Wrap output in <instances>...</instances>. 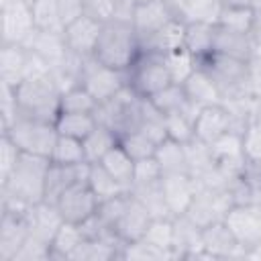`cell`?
Here are the masks:
<instances>
[{"instance_id": "obj_1", "label": "cell", "mask_w": 261, "mask_h": 261, "mask_svg": "<svg viewBox=\"0 0 261 261\" xmlns=\"http://www.w3.org/2000/svg\"><path fill=\"white\" fill-rule=\"evenodd\" d=\"M61 86L53 71H41L27 75L22 82L14 86L18 116L39 118L47 122H55L59 116L61 102Z\"/></svg>"}, {"instance_id": "obj_2", "label": "cell", "mask_w": 261, "mask_h": 261, "mask_svg": "<svg viewBox=\"0 0 261 261\" xmlns=\"http://www.w3.org/2000/svg\"><path fill=\"white\" fill-rule=\"evenodd\" d=\"M139 55H141V39L130 20L112 18L108 22H102V31L98 35L92 53L94 59H98L100 63L112 69L126 71L137 61Z\"/></svg>"}, {"instance_id": "obj_3", "label": "cell", "mask_w": 261, "mask_h": 261, "mask_svg": "<svg viewBox=\"0 0 261 261\" xmlns=\"http://www.w3.org/2000/svg\"><path fill=\"white\" fill-rule=\"evenodd\" d=\"M196 67L206 71L226 100H243L253 96L251 90V65L249 61L234 59L220 53H210L196 61Z\"/></svg>"}, {"instance_id": "obj_4", "label": "cell", "mask_w": 261, "mask_h": 261, "mask_svg": "<svg viewBox=\"0 0 261 261\" xmlns=\"http://www.w3.org/2000/svg\"><path fill=\"white\" fill-rule=\"evenodd\" d=\"M49 169V159L22 153L16 167L2 184V196L14 198L27 206H37L45 198V177Z\"/></svg>"}, {"instance_id": "obj_5", "label": "cell", "mask_w": 261, "mask_h": 261, "mask_svg": "<svg viewBox=\"0 0 261 261\" xmlns=\"http://www.w3.org/2000/svg\"><path fill=\"white\" fill-rule=\"evenodd\" d=\"M143 104H145V100L139 98L128 86H124L114 98L98 104V108L94 110V116H96L98 124H106L118 137H124V135L141 128Z\"/></svg>"}, {"instance_id": "obj_6", "label": "cell", "mask_w": 261, "mask_h": 261, "mask_svg": "<svg viewBox=\"0 0 261 261\" xmlns=\"http://www.w3.org/2000/svg\"><path fill=\"white\" fill-rule=\"evenodd\" d=\"M173 84L165 57L151 51H141L137 61L126 69V86L143 100H151Z\"/></svg>"}, {"instance_id": "obj_7", "label": "cell", "mask_w": 261, "mask_h": 261, "mask_svg": "<svg viewBox=\"0 0 261 261\" xmlns=\"http://www.w3.org/2000/svg\"><path fill=\"white\" fill-rule=\"evenodd\" d=\"M2 133H6L22 153H31L47 159L51 157V151L59 137L55 122L29 118V116H16V120Z\"/></svg>"}, {"instance_id": "obj_8", "label": "cell", "mask_w": 261, "mask_h": 261, "mask_svg": "<svg viewBox=\"0 0 261 261\" xmlns=\"http://www.w3.org/2000/svg\"><path fill=\"white\" fill-rule=\"evenodd\" d=\"M77 84L84 86L98 104L108 102L126 86V71L112 69L94 57H84Z\"/></svg>"}, {"instance_id": "obj_9", "label": "cell", "mask_w": 261, "mask_h": 261, "mask_svg": "<svg viewBox=\"0 0 261 261\" xmlns=\"http://www.w3.org/2000/svg\"><path fill=\"white\" fill-rule=\"evenodd\" d=\"M2 16V45L16 43L24 45L37 31L33 4L24 0H0Z\"/></svg>"}, {"instance_id": "obj_10", "label": "cell", "mask_w": 261, "mask_h": 261, "mask_svg": "<svg viewBox=\"0 0 261 261\" xmlns=\"http://www.w3.org/2000/svg\"><path fill=\"white\" fill-rule=\"evenodd\" d=\"M98 204H100V200L94 194V190L90 188L88 179H80L59 196L55 208H57L59 216L63 218V222L84 224L86 220H90L96 214Z\"/></svg>"}, {"instance_id": "obj_11", "label": "cell", "mask_w": 261, "mask_h": 261, "mask_svg": "<svg viewBox=\"0 0 261 261\" xmlns=\"http://www.w3.org/2000/svg\"><path fill=\"white\" fill-rule=\"evenodd\" d=\"M237 122H239V118L226 106V102L202 106L194 118V139L204 145H212L226 133L239 130Z\"/></svg>"}, {"instance_id": "obj_12", "label": "cell", "mask_w": 261, "mask_h": 261, "mask_svg": "<svg viewBox=\"0 0 261 261\" xmlns=\"http://www.w3.org/2000/svg\"><path fill=\"white\" fill-rule=\"evenodd\" d=\"M224 222L232 230L245 255L261 245V204H234L226 212Z\"/></svg>"}, {"instance_id": "obj_13", "label": "cell", "mask_w": 261, "mask_h": 261, "mask_svg": "<svg viewBox=\"0 0 261 261\" xmlns=\"http://www.w3.org/2000/svg\"><path fill=\"white\" fill-rule=\"evenodd\" d=\"M29 210L20 212V210L2 208V222H0V259L2 261H14L16 253L24 245L29 237Z\"/></svg>"}, {"instance_id": "obj_14", "label": "cell", "mask_w": 261, "mask_h": 261, "mask_svg": "<svg viewBox=\"0 0 261 261\" xmlns=\"http://www.w3.org/2000/svg\"><path fill=\"white\" fill-rule=\"evenodd\" d=\"M100 31H102L100 20H96L88 14H82L63 29L61 37H63L67 51H71L77 57H92Z\"/></svg>"}, {"instance_id": "obj_15", "label": "cell", "mask_w": 261, "mask_h": 261, "mask_svg": "<svg viewBox=\"0 0 261 261\" xmlns=\"http://www.w3.org/2000/svg\"><path fill=\"white\" fill-rule=\"evenodd\" d=\"M173 18L175 16L171 14V10L165 4V0H143V2H135L133 12H130V22H133V27H135L141 43L145 39H149L153 33H157L161 27H165Z\"/></svg>"}, {"instance_id": "obj_16", "label": "cell", "mask_w": 261, "mask_h": 261, "mask_svg": "<svg viewBox=\"0 0 261 261\" xmlns=\"http://www.w3.org/2000/svg\"><path fill=\"white\" fill-rule=\"evenodd\" d=\"M161 188L165 196V204L171 216L186 214L188 206L194 200V194L198 190V181L192 173H169L161 175Z\"/></svg>"}, {"instance_id": "obj_17", "label": "cell", "mask_w": 261, "mask_h": 261, "mask_svg": "<svg viewBox=\"0 0 261 261\" xmlns=\"http://www.w3.org/2000/svg\"><path fill=\"white\" fill-rule=\"evenodd\" d=\"M88 171H90V163L59 165V163H51L49 161V169H47V177H45V198H43V202L55 206L59 196L69 186H73L80 179H88Z\"/></svg>"}, {"instance_id": "obj_18", "label": "cell", "mask_w": 261, "mask_h": 261, "mask_svg": "<svg viewBox=\"0 0 261 261\" xmlns=\"http://www.w3.org/2000/svg\"><path fill=\"white\" fill-rule=\"evenodd\" d=\"M151 220H153V216L149 214V210L130 194L128 206L124 208L122 216L114 224L112 232L118 237V241H122L124 245H128V243L141 241L145 237V230H147V226H149Z\"/></svg>"}, {"instance_id": "obj_19", "label": "cell", "mask_w": 261, "mask_h": 261, "mask_svg": "<svg viewBox=\"0 0 261 261\" xmlns=\"http://www.w3.org/2000/svg\"><path fill=\"white\" fill-rule=\"evenodd\" d=\"M173 257H208L202 247V228L186 214L173 216Z\"/></svg>"}, {"instance_id": "obj_20", "label": "cell", "mask_w": 261, "mask_h": 261, "mask_svg": "<svg viewBox=\"0 0 261 261\" xmlns=\"http://www.w3.org/2000/svg\"><path fill=\"white\" fill-rule=\"evenodd\" d=\"M214 53L228 55V57L243 59V61H251L257 53V47H255V41H253L251 33L234 31V29H226V27L216 24Z\"/></svg>"}, {"instance_id": "obj_21", "label": "cell", "mask_w": 261, "mask_h": 261, "mask_svg": "<svg viewBox=\"0 0 261 261\" xmlns=\"http://www.w3.org/2000/svg\"><path fill=\"white\" fill-rule=\"evenodd\" d=\"M202 247L208 257H232L245 253L224 220H216L202 228Z\"/></svg>"}, {"instance_id": "obj_22", "label": "cell", "mask_w": 261, "mask_h": 261, "mask_svg": "<svg viewBox=\"0 0 261 261\" xmlns=\"http://www.w3.org/2000/svg\"><path fill=\"white\" fill-rule=\"evenodd\" d=\"M171 14L184 24L190 22H216L220 0H165Z\"/></svg>"}, {"instance_id": "obj_23", "label": "cell", "mask_w": 261, "mask_h": 261, "mask_svg": "<svg viewBox=\"0 0 261 261\" xmlns=\"http://www.w3.org/2000/svg\"><path fill=\"white\" fill-rule=\"evenodd\" d=\"M188 100L196 106V108H202V106H208V104H222L224 98L220 94V90L216 88V84L212 82V77L202 71L200 67H196L188 80L181 84Z\"/></svg>"}, {"instance_id": "obj_24", "label": "cell", "mask_w": 261, "mask_h": 261, "mask_svg": "<svg viewBox=\"0 0 261 261\" xmlns=\"http://www.w3.org/2000/svg\"><path fill=\"white\" fill-rule=\"evenodd\" d=\"M186 39V24L177 18L169 20L165 27H161L157 33H153L149 39L141 43V51H151L159 55H167L171 51H177L184 47Z\"/></svg>"}, {"instance_id": "obj_25", "label": "cell", "mask_w": 261, "mask_h": 261, "mask_svg": "<svg viewBox=\"0 0 261 261\" xmlns=\"http://www.w3.org/2000/svg\"><path fill=\"white\" fill-rule=\"evenodd\" d=\"M214 37H216V22H190L186 24L184 47L198 61L214 53Z\"/></svg>"}, {"instance_id": "obj_26", "label": "cell", "mask_w": 261, "mask_h": 261, "mask_svg": "<svg viewBox=\"0 0 261 261\" xmlns=\"http://www.w3.org/2000/svg\"><path fill=\"white\" fill-rule=\"evenodd\" d=\"M149 102H151L161 114L179 112V114L190 116L192 120L196 118V114H198V110H200V108H196V106L188 100V96H186L181 84H171L169 88H165L163 92H159L157 96H153Z\"/></svg>"}, {"instance_id": "obj_27", "label": "cell", "mask_w": 261, "mask_h": 261, "mask_svg": "<svg viewBox=\"0 0 261 261\" xmlns=\"http://www.w3.org/2000/svg\"><path fill=\"white\" fill-rule=\"evenodd\" d=\"M155 159L161 167V175L169 173H190V163H188V151L186 145L175 143L171 139H165L163 143L157 145Z\"/></svg>"}, {"instance_id": "obj_28", "label": "cell", "mask_w": 261, "mask_h": 261, "mask_svg": "<svg viewBox=\"0 0 261 261\" xmlns=\"http://www.w3.org/2000/svg\"><path fill=\"white\" fill-rule=\"evenodd\" d=\"M102 167L126 190L133 188V175H135V159L122 149V145L118 143L116 147H112L104 157H102Z\"/></svg>"}, {"instance_id": "obj_29", "label": "cell", "mask_w": 261, "mask_h": 261, "mask_svg": "<svg viewBox=\"0 0 261 261\" xmlns=\"http://www.w3.org/2000/svg\"><path fill=\"white\" fill-rule=\"evenodd\" d=\"M84 151H86V161L88 163H100L102 157L120 143V137L106 124H96V128L82 141Z\"/></svg>"}, {"instance_id": "obj_30", "label": "cell", "mask_w": 261, "mask_h": 261, "mask_svg": "<svg viewBox=\"0 0 261 261\" xmlns=\"http://www.w3.org/2000/svg\"><path fill=\"white\" fill-rule=\"evenodd\" d=\"M96 124L98 120L94 112H59V116L55 118V128L59 135L73 137L80 141H84L96 128Z\"/></svg>"}, {"instance_id": "obj_31", "label": "cell", "mask_w": 261, "mask_h": 261, "mask_svg": "<svg viewBox=\"0 0 261 261\" xmlns=\"http://www.w3.org/2000/svg\"><path fill=\"white\" fill-rule=\"evenodd\" d=\"M130 194L149 210V214L153 218H161V216H171L165 204V196H163V188H161V179L151 181V184H137L130 188Z\"/></svg>"}, {"instance_id": "obj_32", "label": "cell", "mask_w": 261, "mask_h": 261, "mask_svg": "<svg viewBox=\"0 0 261 261\" xmlns=\"http://www.w3.org/2000/svg\"><path fill=\"white\" fill-rule=\"evenodd\" d=\"M86 239L84 230L80 224H71V222H61V226L57 228L53 241H51V257L57 259H71L73 251L80 247V243Z\"/></svg>"}, {"instance_id": "obj_33", "label": "cell", "mask_w": 261, "mask_h": 261, "mask_svg": "<svg viewBox=\"0 0 261 261\" xmlns=\"http://www.w3.org/2000/svg\"><path fill=\"white\" fill-rule=\"evenodd\" d=\"M88 184L90 188L94 190V194L98 196V200H108V198H114L118 194H124V192H130L126 190L124 186H120L104 167L102 163H90V171H88Z\"/></svg>"}, {"instance_id": "obj_34", "label": "cell", "mask_w": 261, "mask_h": 261, "mask_svg": "<svg viewBox=\"0 0 261 261\" xmlns=\"http://www.w3.org/2000/svg\"><path fill=\"white\" fill-rule=\"evenodd\" d=\"M49 161H51V163H59V165H80V163H88V161H86L84 143H82L80 139L59 135L57 141H55V147H53V151H51Z\"/></svg>"}, {"instance_id": "obj_35", "label": "cell", "mask_w": 261, "mask_h": 261, "mask_svg": "<svg viewBox=\"0 0 261 261\" xmlns=\"http://www.w3.org/2000/svg\"><path fill=\"white\" fill-rule=\"evenodd\" d=\"M96 108H98V102L80 84H73L61 92L59 112H94Z\"/></svg>"}, {"instance_id": "obj_36", "label": "cell", "mask_w": 261, "mask_h": 261, "mask_svg": "<svg viewBox=\"0 0 261 261\" xmlns=\"http://www.w3.org/2000/svg\"><path fill=\"white\" fill-rule=\"evenodd\" d=\"M253 18H255V8L253 6H230V4H224V6H220L216 24L226 27V29H234V31L251 33Z\"/></svg>"}, {"instance_id": "obj_37", "label": "cell", "mask_w": 261, "mask_h": 261, "mask_svg": "<svg viewBox=\"0 0 261 261\" xmlns=\"http://www.w3.org/2000/svg\"><path fill=\"white\" fill-rule=\"evenodd\" d=\"M33 16L39 31L63 33L59 16V0H33Z\"/></svg>"}, {"instance_id": "obj_38", "label": "cell", "mask_w": 261, "mask_h": 261, "mask_svg": "<svg viewBox=\"0 0 261 261\" xmlns=\"http://www.w3.org/2000/svg\"><path fill=\"white\" fill-rule=\"evenodd\" d=\"M241 139L247 167H261V118L247 120Z\"/></svg>"}, {"instance_id": "obj_39", "label": "cell", "mask_w": 261, "mask_h": 261, "mask_svg": "<svg viewBox=\"0 0 261 261\" xmlns=\"http://www.w3.org/2000/svg\"><path fill=\"white\" fill-rule=\"evenodd\" d=\"M147 243L155 245L157 249H163V251H171V245H173V216H161V218H153L145 230V237H143Z\"/></svg>"}, {"instance_id": "obj_40", "label": "cell", "mask_w": 261, "mask_h": 261, "mask_svg": "<svg viewBox=\"0 0 261 261\" xmlns=\"http://www.w3.org/2000/svg\"><path fill=\"white\" fill-rule=\"evenodd\" d=\"M163 122H165L167 139L181 145H188L194 141V120L190 116L171 112V114H163Z\"/></svg>"}, {"instance_id": "obj_41", "label": "cell", "mask_w": 261, "mask_h": 261, "mask_svg": "<svg viewBox=\"0 0 261 261\" xmlns=\"http://www.w3.org/2000/svg\"><path fill=\"white\" fill-rule=\"evenodd\" d=\"M163 57H165V63L169 67L173 84H184L188 80V75L196 69V59L192 57V53L186 47H181L177 51H171V53H167Z\"/></svg>"}, {"instance_id": "obj_42", "label": "cell", "mask_w": 261, "mask_h": 261, "mask_svg": "<svg viewBox=\"0 0 261 261\" xmlns=\"http://www.w3.org/2000/svg\"><path fill=\"white\" fill-rule=\"evenodd\" d=\"M120 145L122 149L135 159H147V157H153L155 151H157V143L153 139H149L143 130H135V133H128L124 137H120Z\"/></svg>"}, {"instance_id": "obj_43", "label": "cell", "mask_w": 261, "mask_h": 261, "mask_svg": "<svg viewBox=\"0 0 261 261\" xmlns=\"http://www.w3.org/2000/svg\"><path fill=\"white\" fill-rule=\"evenodd\" d=\"M20 155H22V151L16 147V143L6 133H2V139H0V186L8 179V175L16 167Z\"/></svg>"}, {"instance_id": "obj_44", "label": "cell", "mask_w": 261, "mask_h": 261, "mask_svg": "<svg viewBox=\"0 0 261 261\" xmlns=\"http://www.w3.org/2000/svg\"><path fill=\"white\" fill-rule=\"evenodd\" d=\"M167 257H173V255L169 251L157 249L155 245L147 243L145 239L122 247V259H167Z\"/></svg>"}, {"instance_id": "obj_45", "label": "cell", "mask_w": 261, "mask_h": 261, "mask_svg": "<svg viewBox=\"0 0 261 261\" xmlns=\"http://www.w3.org/2000/svg\"><path fill=\"white\" fill-rule=\"evenodd\" d=\"M161 179V167L153 157H147V159H139L135 161V175H133V186L137 184H151V181H157Z\"/></svg>"}, {"instance_id": "obj_46", "label": "cell", "mask_w": 261, "mask_h": 261, "mask_svg": "<svg viewBox=\"0 0 261 261\" xmlns=\"http://www.w3.org/2000/svg\"><path fill=\"white\" fill-rule=\"evenodd\" d=\"M2 84V130H6L18 116L16 108V96H14V86L0 82Z\"/></svg>"}, {"instance_id": "obj_47", "label": "cell", "mask_w": 261, "mask_h": 261, "mask_svg": "<svg viewBox=\"0 0 261 261\" xmlns=\"http://www.w3.org/2000/svg\"><path fill=\"white\" fill-rule=\"evenodd\" d=\"M251 65V90L255 98H261V53H255V57L249 61Z\"/></svg>"}, {"instance_id": "obj_48", "label": "cell", "mask_w": 261, "mask_h": 261, "mask_svg": "<svg viewBox=\"0 0 261 261\" xmlns=\"http://www.w3.org/2000/svg\"><path fill=\"white\" fill-rule=\"evenodd\" d=\"M251 37L255 41L257 53H261V8H255V18H253V27H251Z\"/></svg>"}, {"instance_id": "obj_49", "label": "cell", "mask_w": 261, "mask_h": 261, "mask_svg": "<svg viewBox=\"0 0 261 261\" xmlns=\"http://www.w3.org/2000/svg\"><path fill=\"white\" fill-rule=\"evenodd\" d=\"M220 4H230V6H253V0H220Z\"/></svg>"}, {"instance_id": "obj_50", "label": "cell", "mask_w": 261, "mask_h": 261, "mask_svg": "<svg viewBox=\"0 0 261 261\" xmlns=\"http://www.w3.org/2000/svg\"><path fill=\"white\" fill-rule=\"evenodd\" d=\"M133 2H143V0H133Z\"/></svg>"}]
</instances>
